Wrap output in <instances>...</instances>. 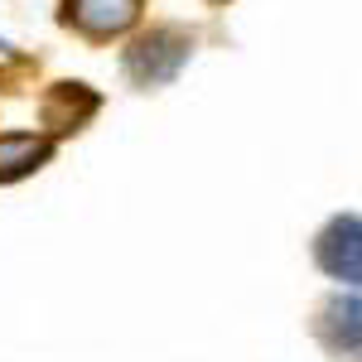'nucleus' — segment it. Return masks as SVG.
Masks as SVG:
<instances>
[{
	"mask_svg": "<svg viewBox=\"0 0 362 362\" xmlns=\"http://www.w3.org/2000/svg\"><path fill=\"white\" fill-rule=\"evenodd\" d=\"M140 20V0H63V25L87 39H112Z\"/></svg>",
	"mask_w": 362,
	"mask_h": 362,
	"instance_id": "2",
	"label": "nucleus"
},
{
	"mask_svg": "<svg viewBox=\"0 0 362 362\" xmlns=\"http://www.w3.org/2000/svg\"><path fill=\"white\" fill-rule=\"evenodd\" d=\"M319 266L338 280H353L362 276V251H358V218H338V223L324 227L319 237Z\"/></svg>",
	"mask_w": 362,
	"mask_h": 362,
	"instance_id": "3",
	"label": "nucleus"
},
{
	"mask_svg": "<svg viewBox=\"0 0 362 362\" xmlns=\"http://www.w3.org/2000/svg\"><path fill=\"white\" fill-rule=\"evenodd\" d=\"M92 112H97V92H87L83 83H58L54 92L44 97V126H49L54 136L78 131Z\"/></svg>",
	"mask_w": 362,
	"mask_h": 362,
	"instance_id": "4",
	"label": "nucleus"
},
{
	"mask_svg": "<svg viewBox=\"0 0 362 362\" xmlns=\"http://www.w3.org/2000/svg\"><path fill=\"white\" fill-rule=\"evenodd\" d=\"M54 155L49 136H0V184H15Z\"/></svg>",
	"mask_w": 362,
	"mask_h": 362,
	"instance_id": "5",
	"label": "nucleus"
},
{
	"mask_svg": "<svg viewBox=\"0 0 362 362\" xmlns=\"http://www.w3.org/2000/svg\"><path fill=\"white\" fill-rule=\"evenodd\" d=\"M189 49H194V39H189L184 29H150L145 39L131 44V54H126V73H131L140 87L169 83V78L189 63Z\"/></svg>",
	"mask_w": 362,
	"mask_h": 362,
	"instance_id": "1",
	"label": "nucleus"
}]
</instances>
